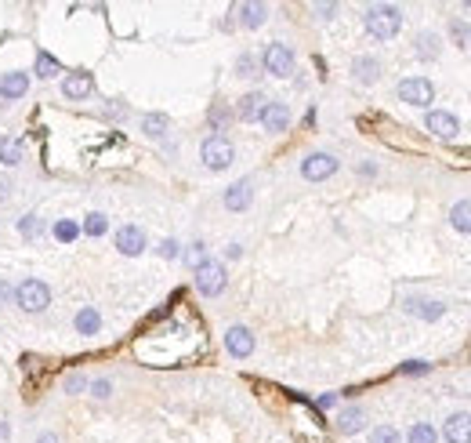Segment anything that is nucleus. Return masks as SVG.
Instances as JSON below:
<instances>
[{
  "mask_svg": "<svg viewBox=\"0 0 471 443\" xmlns=\"http://www.w3.org/2000/svg\"><path fill=\"white\" fill-rule=\"evenodd\" d=\"M265 105H268V98L261 95V91H250L247 98H240V110H235V117L240 120H261V113H265Z\"/></svg>",
  "mask_w": 471,
  "mask_h": 443,
  "instance_id": "17",
  "label": "nucleus"
},
{
  "mask_svg": "<svg viewBox=\"0 0 471 443\" xmlns=\"http://www.w3.org/2000/svg\"><path fill=\"white\" fill-rule=\"evenodd\" d=\"M352 73H355L359 84H374V80L381 77V62H377L374 55H359V58L352 62Z\"/></svg>",
  "mask_w": 471,
  "mask_h": 443,
  "instance_id": "19",
  "label": "nucleus"
},
{
  "mask_svg": "<svg viewBox=\"0 0 471 443\" xmlns=\"http://www.w3.org/2000/svg\"><path fill=\"white\" fill-rule=\"evenodd\" d=\"M91 392H95V396H109V382H105V378H98V382L91 385Z\"/></svg>",
  "mask_w": 471,
  "mask_h": 443,
  "instance_id": "41",
  "label": "nucleus"
},
{
  "mask_svg": "<svg viewBox=\"0 0 471 443\" xmlns=\"http://www.w3.org/2000/svg\"><path fill=\"white\" fill-rule=\"evenodd\" d=\"M29 91V77L26 73H4V77H0V98H4V102H15V98H22Z\"/></svg>",
  "mask_w": 471,
  "mask_h": 443,
  "instance_id": "14",
  "label": "nucleus"
},
{
  "mask_svg": "<svg viewBox=\"0 0 471 443\" xmlns=\"http://www.w3.org/2000/svg\"><path fill=\"white\" fill-rule=\"evenodd\" d=\"M55 237H58L62 244H73V240L80 237V225H76V222H66V218H62V222L55 225Z\"/></svg>",
  "mask_w": 471,
  "mask_h": 443,
  "instance_id": "31",
  "label": "nucleus"
},
{
  "mask_svg": "<svg viewBox=\"0 0 471 443\" xmlns=\"http://www.w3.org/2000/svg\"><path fill=\"white\" fill-rule=\"evenodd\" d=\"M362 26H367V33L377 37V40H392L402 29V11L395 4H374V8H367V15H362Z\"/></svg>",
  "mask_w": 471,
  "mask_h": 443,
  "instance_id": "2",
  "label": "nucleus"
},
{
  "mask_svg": "<svg viewBox=\"0 0 471 443\" xmlns=\"http://www.w3.org/2000/svg\"><path fill=\"white\" fill-rule=\"evenodd\" d=\"M402 309L410 312V316H421V320H439V316L446 312L442 302H424V298H406Z\"/></svg>",
  "mask_w": 471,
  "mask_h": 443,
  "instance_id": "18",
  "label": "nucleus"
},
{
  "mask_svg": "<svg viewBox=\"0 0 471 443\" xmlns=\"http://www.w3.org/2000/svg\"><path fill=\"white\" fill-rule=\"evenodd\" d=\"M225 349L235 356V360H247V356L254 352V334L247 327H228L225 334Z\"/></svg>",
  "mask_w": 471,
  "mask_h": 443,
  "instance_id": "10",
  "label": "nucleus"
},
{
  "mask_svg": "<svg viewBox=\"0 0 471 443\" xmlns=\"http://www.w3.org/2000/svg\"><path fill=\"white\" fill-rule=\"evenodd\" d=\"M370 443H402V436H399V429H392V425H377V429L370 432Z\"/></svg>",
  "mask_w": 471,
  "mask_h": 443,
  "instance_id": "30",
  "label": "nucleus"
},
{
  "mask_svg": "<svg viewBox=\"0 0 471 443\" xmlns=\"http://www.w3.org/2000/svg\"><path fill=\"white\" fill-rule=\"evenodd\" d=\"M203 164L210 167V171H225V167L232 164V157H235V150H232V142L228 138H221V135H210L207 142H203Z\"/></svg>",
  "mask_w": 471,
  "mask_h": 443,
  "instance_id": "6",
  "label": "nucleus"
},
{
  "mask_svg": "<svg viewBox=\"0 0 471 443\" xmlns=\"http://www.w3.org/2000/svg\"><path fill=\"white\" fill-rule=\"evenodd\" d=\"M66 389H69V392L83 389V378H80V374H73V378H69V382H66Z\"/></svg>",
  "mask_w": 471,
  "mask_h": 443,
  "instance_id": "42",
  "label": "nucleus"
},
{
  "mask_svg": "<svg viewBox=\"0 0 471 443\" xmlns=\"http://www.w3.org/2000/svg\"><path fill=\"white\" fill-rule=\"evenodd\" d=\"M424 128L432 131L435 138H457L460 124H457V117H453V113H446V110H432V113L424 117Z\"/></svg>",
  "mask_w": 471,
  "mask_h": 443,
  "instance_id": "9",
  "label": "nucleus"
},
{
  "mask_svg": "<svg viewBox=\"0 0 471 443\" xmlns=\"http://www.w3.org/2000/svg\"><path fill=\"white\" fill-rule=\"evenodd\" d=\"M160 255L163 258H178V240H163L160 244Z\"/></svg>",
  "mask_w": 471,
  "mask_h": 443,
  "instance_id": "37",
  "label": "nucleus"
},
{
  "mask_svg": "<svg viewBox=\"0 0 471 443\" xmlns=\"http://www.w3.org/2000/svg\"><path fill=\"white\" fill-rule=\"evenodd\" d=\"M449 33H453V37L460 40V48H464V44H471V29H467L464 22H457V18L449 22Z\"/></svg>",
  "mask_w": 471,
  "mask_h": 443,
  "instance_id": "34",
  "label": "nucleus"
},
{
  "mask_svg": "<svg viewBox=\"0 0 471 443\" xmlns=\"http://www.w3.org/2000/svg\"><path fill=\"white\" fill-rule=\"evenodd\" d=\"M228 110H225V105H214V110H210V120H214V128H225V124H228Z\"/></svg>",
  "mask_w": 471,
  "mask_h": 443,
  "instance_id": "36",
  "label": "nucleus"
},
{
  "mask_svg": "<svg viewBox=\"0 0 471 443\" xmlns=\"http://www.w3.org/2000/svg\"><path fill=\"white\" fill-rule=\"evenodd\" d=\"M439 432L428 425V421H417V425H410V443H435Z\"/></svg>",
  "mask_w": 471,
  "mask_h": 443,
  "instance_id": "28",
  "label": "nucleus"
},
{
  "mask_svg": "<svg viewBox=\"0 0 471 443\" xmlns=\"http://www.w3.org/2000/svg\"><path fill=\"white\" fill-rule=\"evenodd\" d=\"M18 160H22V142H11V138H4V142H0V164L15 167Z\"/></svg>",
  "mask_w": 471,
  "mask_h": 443,
  "instance_id": "26",
  "label": "nucleus"
},
{
  "mask_svg": "<svg viewBox=\"0 0 471 443\" xmlns=\"http://www.w3.org/2000/svg\"><path fill=\"white\" fill-rule=\"evenodd\" d=\"M261 124H265L272 135L287 131V128H290V110H287V102H268L265 113H261Z\"/></svg>",
  "mask_w": 471,
  "mask_h": 443,
  "instance_id": "13",
  "label": "nucleus"
},
{
  "mask_svg": "<svg viewBox=\"0 0 471 443\" xmlns=\"http://www.w3.org/2000/svg\"><path fill=\"white\" fill-rule=\"evenodd\" d=\"M36 229H40V225H36V218H33V215H29V218H22V237H36Z\"/></svg>",
  "mask_w": 471,
  "mask_h": 443,
  "instance_id": "38",
  "label": "nucleus"
},
{
  "mask_svg": "<svg viewBox=\"0 0 471 443\" xmlns=\"http://www.w3.org/2000/svg\"><path fill=\"white\" fill-rule=\"evenodd\" d=\"M200 345H203V342L196 338V331H189V327H182V324L170 320V324L160 327V331L142 334L138 345H135V352L142 356L145 364H153V367H175V364L189 360V356L196 352Z\"/></svg>",
  "mask_w": 471,
  "mask_h": 443,
  "instance_id": "1",
  "label": "nucleus"
},
{
  "mask_svg": "<svg viewBox=\"0 0 471 443\" xmlns=\"http://www.w3.org/2000/svg\"><path fill=\"white\" fill-rule=\"evenodd\" d=\"M417 55L421 58H435L439 55V37L435 33H421L417 37Z\"/></svg>",
  "mask_w": 471,
  "mask_h": 443,
  "instance_id": "27",
  "label": "nucleus"
},
{
  "mask_svg": "<svg viewBox=\"0 0 471 443\" xmlns=\"http://www.w3.org/2000/svg\"><path fill=\"white\" fill-rule=\"evenodd\" d=\"M98 327H102L98 309H80V312H76V331H80V334H95Z\"/></svg>",
  "mask_w": 471,
  "mask_h": 443,
  "instance_id": "24",
  "label": "nucleus"
},
{
  "mask_svg": "<svg viewBox=\"0 0 471 443\" xmlns=\"http://www.w3.org/2000/svg\"><path fill=\"white\" fill-rule=\"evenodd\" d=\"M15 298V287H8L4 280H0V305H4V302H11Z\"/></svg>",
  "mask_w": 471,
  "mask_h": 443,
  "instance_id": "40",
  "label": "nucleus"
},
{
  "mask_svg": "<svg viewBox=\"0 0 471 443\" xmlns=\"http://www.w3.org/2000/svg\"><path fill=\"white\" fill-rule=\"evenodd\" d=\"M15 302L22 305L26 312H40L51 302V291H48V284H40V280H22L15 287Z\"/></svg>",
  "mask_w": 471,
  "mask_h": 443,
  "instance_id": "5",
  "label": "nucleus"
},
{
  "mask_svg": "<svg viewBox=\"0 0 471 443\" xmlns=\"http://www.w3.org/2000/svg\"><path fill=\"white\" fill-rule=\"evenodd\" d=\"M399 98L406 105H417V110H428V105L435 102V88H432V80H424V77H406L399 84Z\"/></svg>",
  "mask_w": 471,
  "mask_h": 443,
  "instance_id": "3",
  "label": "nucleus"
},
{
  "mask_svg": "<svg viewBox=\"0 0 471 443\" xmlns=\"http://www.w3.org/2000/svg\"><path fill=\"white\" fill-rule=\"evenodd\" d=\"M334 171H337V157H330V153H312V157L301 160V175H305L308 182H323V178H330Z\"/></svg>",
  "mask_w": 471,
  "mask_h": 443,
  "instance_id": "8",
  "label": "nucleus"
},
{
  "mask_svg": "<svg viewBox=\"0 0 471 443\" xmlns=\"http://www.w3.org/2000/svg\"><path fill=\"white\" fill-rule=\"evenodd\" d=\"M362 425H367V414H362V407H348V411H341V418H337V429L345 432V436L359 432Z\"/></svg>",
  "mask_w": 471,
  "mask_h": 443,
  "instance_id": "20",
  "label": "nucleus"
},
{
  "mask_svg": "<svg viewBox=\"0 0 471 443\" xmlns=\"http://www.w3.org/2000/svg\"><path fill=\"white\" fill-rule=\"evenodd\" d=\"M265 18H268V8L265 4H240V22L247 29H258Z\"/></svg>",
  "mask_w": 471,
  "mask_h": 443,
  "instance_id": "21",
  "label": "nucleus"
},
{
  "mask_svg": "<svg viewBox=\"0 0 471 443\" xmlns=\"http://www.w3.org/2000/svg\"><path fill=\"white\" fill-rule=\"evenodd\" d=\"M334 404H337V392H323V396H319V411H327Z\"/></svg>",
  "mask_w": 471,
  "mask_h": 443,
  "instance_id": "39",
  "label": "nucleus"
},
{
  "mask_svg": "<svg viewBox=\"0 0 471 443\" xmlns=\"http://www.w3.org/2000/svg\"><path fill=\"white\" fill-rule=\"evenodd\" d=\"M203 255H207V244H192V247L185 251V262H192V265H203V262H207Z\"/></svg>",
  "mask_w": 471,
  "mask_h": 443,
  "instance_id": "33",
  "label": "nucleus"
},
{
  "mask_svg": "<svg viewBox=\"0 0 471 443\" xmlns=\"http://www.w3.org/2000/svg\"><path fill=\"white\" fill-rule=\"evenodd\" d=\"M432 371V364H424V360H406L402 364V374H428Z\"/></svg>",
  "mask_w": 471,
  "mask_h": 443,
  "instance_id": "35",
  "label": "nucleus"
},
{
  "mask_svg": "<svg viewBox=\"0 0 471 443\" xmlns=\"http://www.w3.org/2000/svg\"><path fill=\"white\" fill-rule=\"evenodd\" d=\"M265 73L272 77H290L294 73V51L287 44H268L265 48Z\"/></svg>",
  "mask_w": 471,
  "mask_h": 443,
  "instance_id": "7",
  "label": "nucleus"
},
{
  "mask_svg": "<svg viewBox=\"0 0 471 443\" xmlns=\"http://www.w3.org/2000/svg\"><path fill=\"white\" fill-rule=\"evenodd\" d=\"M36 443H58V436L55 432H44V436H36Z\"/></svg>",
  "mask_w": 471,
  "mask_h": 443,
  "instance_id": "43",
  "label": "nucleus"
},
{
  "mask_svg": "<svg viewBox=\"0 0 471 443\" xmlns=\"http://www.w3.org/2000/svg\"><path fill=\"white\" fill-rule=\"evenodd\" d=\"M105 229H109V218L98 215V211H95V215H88V222H83V233H88V237H102Z\"/></svg>",
  "mask_w": 471,
  "mask_h": 443,
  "instance_id": "29",
  "label": "nucleus"
},
{
  "mask_svg": "<svg viewBox=\"0 0 471 443\" xmlns=\"http://www.w3.org/2000/svg\"><path fill=\"white\" fill-rule=\"evenodd\" d=\"M446 443H471V414H449L446 425H442Z\"/></svg>",
  "mask_w": 471,
  "mask_h": 443,
  "instance_id": "11",
  "label": "nucleus"
},
{
  "mask_svg": "<svg viewBox=\"0 0 471 443\" xmlns=\"http://www.w3.org/2000/svg\"><path fill=\"white\" fill-rule=\"evenodd\" d=\"M250 200H254V185H250L247 178L225 189V207H228V211H247Z\"/></svg>",
  "mask_w": 471,
  "mask_h": 443,
  "instance_id": "15",
  "label": "nucleus"
},
{
  "mask_svg": "<svg viewBox=\"0 0 471 443\" xmlns=\"http://www.w3.org/2000/svg\"><path fill=\"white\" fill-rule=\"evenodd\" d=\"M116 251H120V255H131V258L142 255V251H145V233L138 225H123L116 233Z\"/></svg>",
  "mask_w": 471,
  "mask_h": 443,
  "instance_id": "12",
  "label": "nucleus"
},
{
  "mask_svg": "<svg viewBox=\"0 0 471 443\" xmlns=\"http://www.w3.org/2000/svg\"><path fill=\"white\" fill-rule=\"evenodd\" d=\"M58 70H62V66H58V58H55V55H48V51H40V55H36V77H40V80L58 77Z\"/></svg>",
  "mask_w": 471,
  "mask_h": 443,
  "instance_id": "25",
  "label": "nucleus"
},
{
  "mask_svg": "<svg viewBox=\"0 0 471 443\" xmlns=\"http://www.w3.org/2000/svg\"><path fill=\"white\" fill-rule=\"evenodd\" d=\"M62 91H66V98H88L95 91V77L91 73H69L62 80Z\"/></svg>",
  "mask_w": 471,
  "mask_h": 443,
  "instance_id": "16",
  "label": "nucleus"
},
{
  "mask_svg": "<svg viewBox=\"0 0 471 443\" xmlns=\"http://www.w3.org/2000/svg\"><path fill=\"white\" fill-rule=\"evenodd\" d=\"M449 225H453L457 233H471V200L453 204V211H449Z\"/></svg>",
  "mask_w": 471,
  "mask_h": 443,
  "instance_id": "22",
  "label": "nucleus"
},
{
  "mask_svg": "<svg viewBox=\"0 0 471 443\" xmlns=\"http://www.w3.org/2000/svg\"><path fill=\"white\" fill-rule=\"evenodd\" d=\"M167 128H170V120H167L163 113H149V117L142 120V131H145L149 138H163Z\"/></svg>",
  "mask_w": 471,
  "mask_h": 443,
  "instance_id": "23",
  "label": "nucleus"
},
{
  "mask_svg": "<svg viewBox=\"0 0 471 443\" xmlns=\"http://www.w3.org/2000/svg\"><path fill=\"white\" fill-rule=\"evenodd\" d=\"M196 291L203 294V298H214V294L225 291V265L207 258L203 265H196Z\"/></svg>",
  "mask_w": 471,
  "mask_h": 443,
  "instance_id": "4",
  "label": "nucleus"
},
{
  "mask_svg": "<svg viewBox=\"0 0 471 443\" xmlns=\"http://www.w3.org/2000/svg\"><path fill=\"white\" fill-rule=\"evenodd\" d=\"M235 73H240V77H254V73H258V58H254V55H240V58H235Z\"/></svg>",
  "mask_w": 471,
  "mask_h": 443,
  "instance_id": "32",
  "label": "nucleus"
}]
</instances>
